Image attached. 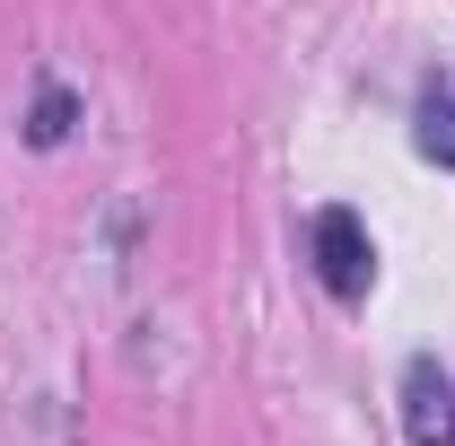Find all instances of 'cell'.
Wrapping results in <instances>:
<instances>
[{"mask_svg":"<svg viewBox=\"0 0 455 446\" xmlns=\"http://www.w3.org/2000/svg\"><path fill=\"white\" fill-rule=\"evenodd\" d=\"M315 272H324V289H333L341 307H359L368 298V280H377V245H368V227H359V211H315Z\"/></svg>","mask_w":455,"mask_h":446,"instance_id":"obj_1","label":"cell"},{"mask_svg":"<svg viewBox=\"0 0 455 446\" xmlns=\"http://www.w3.org/2000/svg\"><path fill=\"white\" fill-rule=\"evenodd\" d=\"M403 429H411V446H455V386L438 359L403 368Z\"/></svg>","mask_w":455,"mask_h":446,"instance_id":"obj_2","label":"cell"},{"mask_svg":"<svg viewBox=\"0 0 455 446\" xmlns=\"http://www.w3.org/2000/svg\"><path fill=\"white\" fill-rule=\"evenodd\" d=\"M420 158L455 167V88H447V79L420 88Z\"/></svg>","mask_w":455,"mask_h":446,"instance_id":"obj_3","label":"cell"},{"mask_svg":"<svg viewBox=\"0 0 455 446\" xmlns=\"http://www.w3.org/2000/svg\"><path fill=\"white\" fill-rule=\"evenodd\" d=\"M27 131H36V149H53L61 131H70V97H61V88H44V106H36V123H27Z\"/></svg>","mask_w":455,"mask_h":446,"instance_id":"obj_4","label":"cell"}]
</instances>
